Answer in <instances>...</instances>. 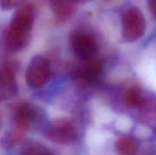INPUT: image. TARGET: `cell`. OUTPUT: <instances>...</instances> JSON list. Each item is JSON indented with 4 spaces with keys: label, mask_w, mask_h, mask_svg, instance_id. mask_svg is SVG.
Masks as SVG:
<instances>
[{
    "label": "cell",
    "mask_w": 156,
    "mask_h": 155,
    "mask_svg": "<svg viewBox=\"0 0 156 155\" xmlns=\"http://www.w3.org/2000/svg\"><path fill=\"white\" fill-rule=\"evenodd\" d=\"M50 3L53 14L60 20L71 16L77 5L74 0H50Z\"/></svg>",
    "instance_id": "cell-9"
},
{
    "label": "cell",
    "mask_w": 156,
    "mask_h": 155,
    "mask_svg": "<svg viewBox=\"0 0 156 155\" xmlns=\"http://www.w3.org/2000/svg\"><path fill=\"white\" fill-rule=\"evenodd\" d=\"M35 9L32 4H26L20 7L11 21L5 39V45L11 52H18L24 49L30 37Z\"/></svg>",
    "instance_id": "cell-1"
},
{
    "label": "cell",
    "mask_w": 156,
    "mask_h": 155,
    "mask_svg": "<svg viewBox=\"0 0 156 155\" xmlns=\"http://www.w3.org/2000/svg\"><path fill=\"white\" fill-rule=\"evenodd\" d=\"M101 71V63L93 58L88 60H83L76 69L75 75L83 81L91 82L99 77Z\"/></svg>",
    "instance_id": "cell-8"
},
{
    "label": "cell",
    "mask_w": 156,
    "mask_h": 155,
    "mask_svg": "<svg viewBox=\"0 0 156 155\" xmlns=\"http://www.w3.org/2000/svg\"><path fill=\"white\" fill-rule=\"evenodd\" d=\"M22 155H51L50 150L42 144L32 143L24 147Z\"/></svg>",
    "instance_id": "cell-12"
},
{
    "label": "cell",
    "mask_w": 156,
    "mask_h": 155,
    "mask_svg": "<svg viewBox=\"0 0 156 155\" xmlns=\"http://www.w3.org/2000/svg\"><path fill=\"white\" fill-rule=\"evenodd\" d=\"M51 73L50 62L46 57L36 56L29 62L26 70V81L29 88L39 89L50 78Z\"/></svg>",
    "instance_id": "cell-3"
},
{
    "label": "cell",
    "mask_w": 156,
    "mask_h": 155,
    "mask_svg": "<svg viewBox=\"0 0 156 155\" xmlns=\"http://www.w3.org/2000/svg\"><path fill=\"white\" fill-rule=\"evenodd\" d=\"M75 2L76 3V4H78V3H85V2H90V1H92V0H74Z\"/></svg>",
    "instance_id": "cell-15"
},
{
    "label": "cell",
    "mask_w": 156,
    "mask_h": 155,
    "mask_svg": "<svg viewBox=\"0 0 156 155\" xmlns=\"http://www.w3.org/2000/svg\"><path fill=\"white\" fill-rule=\"evenodd\" d=\"M138 147L137 140L129 135L121 136L116 142V150L119 155H134Z\"/></svg>",
    "instance_id": "cell-10"
},
{
    "label": "cell",
    "mask_w": 156,
    "mask_h": 155,
    "mask_svg": "<svg viewBox=\"0 0 156 155\" xmlns=\"http://www.w3.org/2000/svg\"><path fill=\"white\" fill-rule=\"evenodd\" d=\"M148 6L150 13L156 18V0H148Z\"/></svg>",
    "instance_id": "cell-14"
},
{
    "label": "cell",
    "mask_w": 156,
    "mask_h": 155,
    "mask_svg": "<svg viewBox=\"0 0 156 155\" xmlns=\"http://www.w3.org/2000/svg\"><path fill=\"white\" fill-rule=\"evenodd\" d=\"M70 46L79 59L88 60L94 58L97 53L98 45L91 34L83 31H75L70 36Z\"/></svg>",
    "instance_id": "cell-5"
},
{
    "label": "cell",
    "mask_w": 156,
    "mask_h": 155,
    "mask_svg": "<svg viewBox=\"0 0 156 155\" xmlns=\"http://www.w3.org/2000/svg\"><path fill=\"white\" fill-rule=\"evenodd\" d=\"M123 100L129 106H138L141 101V91L140 88L133 86L126 89L123 96Z\"/></svg>",
    "instance_id": "cell-11"
},
{
    "label": "cell",
    "mask_w": 156,
    "mask_h": 155,
    "mask_svg": "<svg viewBox=\"0 0 156 155\" xmlns=\"http://www.w3.org/2000/svg\"><path fill=\"white\" fill-rule=\"evenodd\" d=\"M122 35L128 42L140 39L146 30V20L141 10L136 6L127 8L121 16Z\"/></svg>",
    "instance_id": "cell-2"
},
{
    "label": "cell",
    "mask_w": 156,
    "mask_h": 155,
    "mask_svg": "<svg viewBox=\"0 0 156 155\" xmlns=\"http://www.w3.org/2000/svg\"><path fill=\"white\" fill-rule=\"evenodd\" d=\"M41 118L42 112L39 108L30 103H21L15 109L14 127L26 133L34 127Z\"/></svg>",
    "instance_id": "cell-6"
},
{
    "label": "cell",
    "mask_w": 156,
    "mask_h": 155,
    "mask_svg": "<svg viewBox=\"0 0 156 155\" xmlns=\"http://www.w3.org/2000/svg\"><path fill=\"white\" fill-rule=\"evenodd\" d=\"M18 91L15 80V70L11 64H6L1 69L0 80V96L1 100H9L15 97Z\"/></svg>",
    "instance_id": "cell-7"
},
{
    "label": "cell",
    "mask_w": 156,
    "mask_h": 155,
    "mask_svg": "<svg viewBox=\"0 0 156 155\" xmlns=\"http://www.w3.org/2000/svg\"><path fill=\"white\" fill-rule=\"evenodd\" d=\"M25 0H0L1 7L3 10H11L21 5Z\"/></svg>",
    "instance_id": "cell-13"
},
{
    "label": "cell",
    "mask_w": 156,
    "mask_h": 155,
    "mask_svg": "<svg viewBox=\"0 0 156 155\" xmlns=\"http://www.w3.org/2000/svg\"><path fill=\"white\" fill-rule=\"evenodd\" d=\"M44 135L57 144H70L77 138V131L70 120L60 118L54 120L44 131Z\"/></svg>",
    "instance_id": "cell-4"
}]
</instances>
